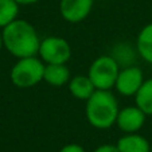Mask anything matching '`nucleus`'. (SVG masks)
I'll return each instance as SVG.
<instances>
[{
    "label": "nucleus",
    "instance_id": "2",
    "mask_svg": "<svg viewBox=\"0 0 152 152\" xmlns=\"http://www.w3.org/2000/svg\"><path fill=\"white\" fill-rule=\"evenodd\" d=\"M85 102L86 120L92 126L108 129L116 124L120 108L117 98L110 90L97 89Z\"/></svg>",
    "mask_w": 152,
    "mask_h": 152
},
{
    "label": "nucleus",
    "instance_id": "5",
    "mask_svg": "<svg viewBox=\"0 0 152 152\" xmlns=\"http://www.w3.org/2000/svg\"><path fill=\"white\" fill-rule=\"evenodd\" d=\"M38 57L46 63H67L72 57V47L65 38L47 37L40 40Z\"/></svg>",
    "mask_w": 152,
    "mask_h": 152
},
{
    "label": "nucleus",
    "instance_id": "16",
    "mask_svg": "<svg viewBox=\"0 0 152 152\" xmlns=\"http://www.w3.org/2000/svg\"><path fill=\"white\" fill-rule=\"evenodd\" d=\"M93 152H120V151H118V148L116 145H112V144H104V145L97 147Z\"/></svg>",
    "mask_w": 152,
    "mask_h": 152
},
{
    "label": "nucleus",
    "instance_id": "17",
    "mask_svg": "<svg viewBox=\"0 0 152 152\" xmlns=\"http://www.w3.org/2000/svg\"><path fill=\"white\" fill-rule=\"evenodd\" d=\"M19 6H31V4H35L40 0H15Z\"/></svg>",
    "mask_w": 152,
    "mask_h": 152
},
{
    "label": "nucleus",
    "instance_id": "3",
    "mask_svg": "<svg viewBox=\"0 0 152 152\" xmlns=\"http://www.w3.org/2000/svg\"><path fill=\"white\" fill-rule=\"evenodd\" d=\"M43 73L45 62L39 57L34 55L19 58L10 72V78L11 82L19 89H30L42 82Z\"/></svg>",
    "mask_w": 152,
    "mask_h": 152
},
{
    "label": "nucleus",
    "instance_id": "8",
    "mask_svg": "<svg viewBox=\"0 0 152 152\" xmlns=\"http://www.w3.org/2000/svg\"><path fill=\"white\" fill-rule=\"evenodd\" d=\"M145 117L147 115L137 105L125 106L118 112L116 125L124 133H136L144 126Z\"/></svg>",
    "mask_w": 152,
    "mask_h": 152
},
{
    "label": "nucleus",
    "instance_id": "6",
    "mask_svg": "<svg viewBox=\"0 0 152 152\" xmlns=\"http://www.w3.org/2000/svg\"><path fill=\"white\" fill-rule=\"evenodd\" d=\"M144 74L143 70L137 66H124L123 69H120L118 77L116 80L115 89L118 92V94L124 96V97H131L139 92V89L141 88L144 82Z\"/></svg>",
    "mask_w": 152,
    "mask_h": 152
},
{
    "label": "nucleus",
    "instance_id": "1",
    "mask_svg": "<svg viewBox=\"0 0 152 152\" xmlns=\"http://www.w3.org/2000/svg\"><path fill=\"white\" fill-rule=\"evenodd\" d=\"M3 46L15 58L38 55L40 38L35 27L24 19H15L1 30Z\"/></svg>",
    "mask_w": 152,
    "mask_h": 152
},
{
    "label": "nucleus",
    "instance_id": "14",
    "mask_svg": "<svg viewBox=\"0 0 152 152\" xmlns=\"http://www.w3.org/2000/svg\"><path fill=\"white\" fill-rule=\"evenodd\" d=\"M19 4L15 0H0V28L3 30L6 26L18 19Z\"/></svg>",
    "mask_w": 152,
    "mask_h": 152
},
{
    "label": "nucleus",
    "instance_id": "11",
    "mask_svg": "<svg viewBox=\"0 0 152 152\" xmlns=\"http://www.w3.org/2000/svg\"><path fill=\"white\" fill-rule=\"evenodd\" d=\"M116 147L120 152H151L149 141L144 136L136 133H125L117 140Z\"/></svg>",
    "mask_w": 152,
    "mask_h": 152
},
{
    "label": "nucleus",
    "instance_id": "7",
    "mask_svg": "<svg viewBox=\"0 0 152 152\" xmlns=\"http://www.w3.org/2000/svg\"><path fill=\"white\" fill-rule=\"evenodd\" d=\"M94 0H61L59 14L67 23H81L90 15Z\"/></svg>",
    "mask_w": 152,
    "mask_h": 152
},
{
    "label": "nucleus",
    "instance_id": "9",
    "mask_svg": "<svg viewBox=\"0 0 152 152\" xmlns=\"http://www.w3.org/2000/svg\"><path fill=\"white\" fill-rule=\"evenodd\" d=\"M72 74H70L69 67L66 63H45V73H43V81L54 88H61V86L69 83Z\"/></svg>",
    "mask_w": 152,
    "mask_h": 152
},
{
    "label": "nucleus",
    "instance_id": "15",
    "mask_svg": "<svg viewBox=\"0 0 152 152\" xmlns=\"http://www.w3.org/2000/svg\"><path fill=\"white\" fill-rule=\"evenodd\" d=\"M59 152H86L83 147L78 145V144H66L65 147L59 149Z\"/></svg>",
    "mask_w": 152,
    "mask_h": 152
},
{
    "label": "nucleus",
    "instance_id": "18",
    "mask_svg": "<svg viewBox=\"0 0 152 152\" xmlns=\"http://www.w3.org/2000/svg\"><path fill=\"white\" fill-rule=\"evenodd\" d=\"M3 38H1V32H0V50H1V49H3Z\"/></svg>",
    "mask_w": 152,
    "mask_h": 152
},
{
    "label": "nucleus",
    "instance_id": "4",
    "mask_svg": "<svg viewBox=\"0 0 152 152\" xmlns=\"http://www.w3.org/2000/svg\"><path fill=\"white\" fill-rule=\"evenodd\" d=\"M120 63L113 55H101L92 62L88 75L94 83L96 89L112 90L120 73Z\"/></svg>",
    "mask_w": 152,
    "mask_h": 152
},
{
    "label": "nucleus",
    "instance_id": "19",
    "mask_svg": "<svg viewBox=\"0 0 152 152\" xmlns=\"http://www.w3.org/2000/svg\"><path fill=\"white\" fill-rule=\"evenodd\" d=\"M151 152H152V147H151Z\"/></svg>",
    "mask_w": 152,
    "mask_h": 152
},
{
    "label": "nucleus",
    "instance_id": "10",
    "mask_svg": "<svg viewBox=\"0 0 152 152\" xmlns=\"http://www.w3.org/2000/svg\"><path fill=\"white\" fill-rule=\"evenodd\" d=\"M69 92L74 98L81 101H86L96 92V86L89 78V75L78 74L70 78L69 81Z\"/></svg>",
    "mask_w": 152,
    "mask_h": 152
},
{
    "label": "nucleus",
    "instance_id": "12",
    "mask_svg": "<svg viewBox=\"0 0 152 152\" xmlns=\"http://www.w3.org/2000/svg\"><path fill=\"white\" fill-rule=\"evenodd\" d=\"M136 50L140 58L152 63V23H148L140 30L136 39Z\"/></svg>",
    "mask_w": 152,
    "mask_h": 152
},
{
    "label": "nucleus",
    "instance_id": "13",
    "mask_svg": "<svg viewBox=\"0 0 152 152\" xmlns=\"http://www.w3.org/2000/svg\"><path fill=\"white\" fill-rule=\"evenodd\" d=\"M135 104L147 116H152V78L143 82L139 92L135 94Z\"/></svg>",
    "mask_w": 152,
    "mask_h": 152
}]
</instances>
